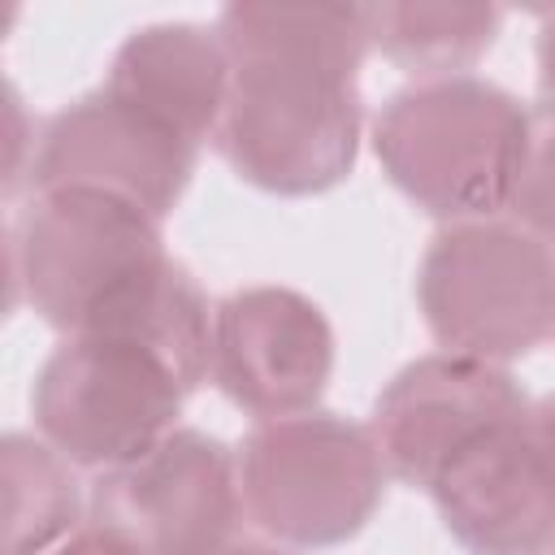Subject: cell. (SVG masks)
Listing matches in <instances>:
<instances>
[{"label": "cell", "instance_id": "6", "mask_svg": "<svg viewBox=\"0 0 555 555\" xmlns=\"http://www.w3.org/2000/svg\"><path fill=\"white\" fill-rule=\"evenodd\" d=\"M191 395L152 343L130 334H69L43 360L30 412L39 438L74 468L108 473L173 434Z\"/></svg>", "mask_w": 555, "mask_h": 555}, {"label": "cell", "instance_id": "13", "mask_svg": "<svg viewBox=\"0 0 555 555\" xmlns=\"http://www.w3.org/2000/svg\"><path fill=\"white\" fill-rule=\"evenodd\" d=\"M4 464V555H52L82 525L74 464L35 434H9Z\"/></svg>", "mask_w": 555, "mask_h": 555}, {"label": "cell", "instance_id": "20", "mask_svg": "<svg viewBox=\"0 0 555 555\" xmlns=\"http://www.w3.org/2000/svg\"><path fill=\"white\" fill-rule=\"evenodd\" d=\"M546 555H555V546H551V551H546Z\"/></svg>", "mask_w": 555, "mask_h": 555}, {"label": "cell", "instance_id": "16", "mask_svg": "<svg viewBox=\"0 0 555 555\" xmlns=\"http://www.w3.org/2000/svg\"><path fill=\"white\" fill-rule=\"evenodd\" d=\"M538 87H542V100L555 104V9L542 13V26H538Z\"/></svg>", "mask_w": 555, "mask_h": 555}, {"label": "cell", "instance_id": "5", "mask_svg": "<svg viewBox=\"0 0 555 555\" xmlns=\"http://www.w3.org/2000/svg\"><path fill=\"white\" fill-rule=\"evenodd\" d=\"M386 477L373 429L321 408L260 421L238 447L243 507L286 546L356 538L373 520Z\"/></svg>", "mask_w": 555, "mask_h": 555}, {"label": "cell", "instance_id": "11", "mask_svg": "<svg viewBox=\"0 0 555 555\" xmlns=\"http://www.w3.org/2000/svg\"><path fill=\"white\" fill-rule=\"evenodd\" d=\"M429 494L468 555H546L555 546V464L533 429V408L468 447Z\"/></svg>", "mask_w": 555, "mask_h": 555}, {"label": "cell", "instance_id": "14", "mask_svg": "<svg viewBox=\"0 0 555 555\" xmlns=\"http://www.w3.org/2000/svg\"><path fill=\"white\" fill-rule=\"evenodd\" d=\"M373 48L408 74L451 78L468 74L477 56L490 52L503 9L494 4H369Z\"/></svg>", "mask_w": 555, "mask_h": 555}, {"label": "cell", "instance_id": "18", "mask_svg": "<svg viewBox=\"0 0 555 555\" xmlns=\"http://www.w3.org/2000/svg\"><path fill=\"white\" fill-rule=\"evenodd\" d=\"M533 429H538V438H542V447H546V455L555 464V395L533 403Z\"/></svg>", "mask_w": 555, "mask_h": 555}, {"label": "cell", "instance_id": "17", "mask_svg": "<svg viewBox=\"0 0 555 555\" xmlns=\"http://www.w3.org/2000/svg\"><path fill=\"white\" fill-rule=\"evenodd\" d=\"M52 555H130V551H121L113 538H104V533H95V529L87 525V529H78L65 546H56Z\"/></svg>", "mask_w": 555, "mask_h": 555}, {"label": "cell", "instance_id": "9", "mask_svg": "<svg viewBox=\"0 0 555 555\" xmlns=\"http://www.w3.org/2000/svg\"><path fill=\"white\" fill-rule=\"evenodd\" d=\"M533 403L503 364L455 351H434L399 369L373 403V438L386 473L429 490L468 447Z\"/></svg>", "mask_w": 555, "mask_h": 555}, {"label": "cell", "instance_id": "3", "mask_svg": "<svg viewBox=\"0 0 555 555\" xmlns=\"http://www.w3.org/2000/svg\"><path fill=\"white\" fill-rule=\"evenodd\" d=\"M529 108L490 78L451 74L395 91L373 117L382 173L442 221L507 208Z\"/></svg>", "mask_w": 555, "mask_h": 555}, {"label": "cell", "instance_id": "8", "mask_svg": "<svg viewBox=\"0 0 555 555\" xmlns=\"http://www.w3.org/2000/svg\"><path fill=\"white\" fill-rule=\"evenodd\" d=\"M195 160V143L100 87L39 126L26 173L35 191H100L165 221L182 199Z\"/></svg>", "mask_w": 555, "mask_h": 555}, {"label": "cell", "instance_id": "12", "mask_svg": "<svg viewBox=\"0 0 555 555\" xmlns=\"http://www.w3.org/2000/svg\"><path fill=\"white\" fill-rule=\"evenodd\" d=\"M234 87V61L217 26L199 22H152L126 35L117 48L104 91L143 108L186 143L204 147L217 139Z\"/></svg>", "mask_w": 555, "mask_h": 555}, {"label": "cell", "instance_id": "4", "mask_svg": "<svg viewBox=\"0 0 555 555\" xmlns=\"http://www.w3.org/2000/svg\"><path fill=\"white\" fill-rule=\"evenodd\" d=\"M416 299L442 351L507 369L555 338V243L512 217L447 221L421 256Z\"/></svg>", "mask_w": 555, "mask_h": 555}, {"label": "cell", "instance_id": "7", "mask_svg": "<svg viewBox=\"0 0 555 555\" xmlns=\"http://www.w3.org/2000/svg\"><path fill=\"white\" fill-rule=\"evenodd\" d=\"M238 455L204 434L173 429L143 455L95 477L87 525L130 555H212L243 516Z\"/></svg>", "mask_w": 555, "mask_h": 555}, {"label": "cell", "instance_id": "15", "mask_svg": "<svg viewBox=\"0 0 555 555\" xmlns=\"http://www.w3.org/2000/svg\"><path fill=\"white\" fill-rule=\"evenodd\" d=\"M507 212L525 230L555 243V104L538 100L525 117V139L507 191Z\"/></svg>", "mask_w": 555, "mask_h": 555}, {"label": "cell", "instance_id": "2", "mask_svg": "<svg viewBox=\"0 0 555 555\" xmlns=\"http://www.w3.org/2000/svg\"><path fill=\"white\" fill-rule=\"evenodd\" d=\"M22 299L65 338L121 330L165 282L160 221L100 191H35L9 243Z\"/></svg>", "mask_w": 555, "mask_h": 555}, {"label": "cell", "instance_id": "1", "mask_svg": "<svg viewBox=\"0 0 555 555\" xmlns=\"http://www.w3.org/2000/svg\"><path fill=\"white\" fill-rule=\"evenodd\" d=\"M217 35L234 61L212 139L225 165L273 195L338 186L360 156L356 78L373 48V13L364 4H230Z\"/></svg>", "mask_w": 555, "mask_h": 555}, {"label": "cell", "instance_id": "19", "mask_svg": "<svg viewBox=\"0 0 555 555\" xmlns=\"http://www.w3.org/2000/svg\"><path fill=\"white\" fill-rule=\"evenodd\" d=\"M212 555H286L282 546H269V542H251V538H234V542H225L221 551H212Z\"/></svg>", "mask_w": 555, "mask_h": 555}, {"label": "cell", "instance_id": "10", "mask_svg": "<svg viewBox=\"0 0 555 555\" xmlns=\"http://www.w3.org/2000/svg\"><path fill=\"white\" fill-rule=\"evenodd\" d=\"M334 373V330L317 299L291 286H243L212 308V382L260 416L312 412Z\"/></svg>", "mask_w": 555, "mask_h": 555}]
</instances>
